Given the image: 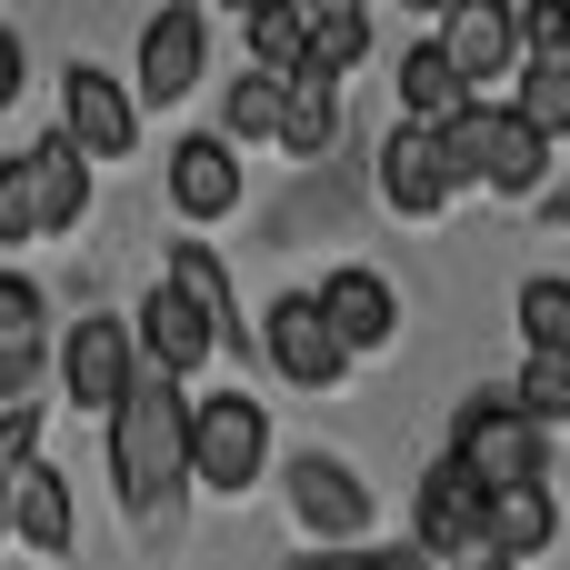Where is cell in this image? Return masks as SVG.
I'll use <instances>...</instances> for the list:
<instances>
[{
  "mask_svg": "<svg viewBox=\"0 0 570 570\" xmlns=\"http://www.w3.org/2000/svg\"><path fill=\"white\" fill-rule=\"evenodd\" d=\"M110 491L140 531H170V511L190 491V401H180V381L140 371L130 401L110 411Z\"/></svg>",
  "mask_w": 570,
  "mask_h": 570,
  "instance_id": "1",
  "label": "cell"
},
{
  "mask_svg": "<svg viewBox=\"0 0 570 570\" xmlns=\"http://www.w3.org/2000/svg\"><path fill=\"white\" fill-rule=\"evenodd\" d=\"M441 150H451L461 190L481 180V190H501V200H531L541 170H551V140H541L521 110H491V100H471L461 120H441Z\"/></svg>",
  "mask_w": 570,
  "mask_h": 570,
  "instance_id": "2",
  "label": "cell"
},
{
  "mask_svg": "<svg viewBox=\"0 0 570 570\" xmlns=\"http://www.w3.org/2000/svg\"><path fill=\"white\" fill-rule=\"evenodd\" d=\"M451 461L501 501V491H551V431H531L511 411V391H481L461 421H451Z\"/></svg>",
  "mask_w": 570,
  "mask_h": 570,
  "instance_id": "3",
  "label": "cell"
},
{
  "mask_svg": "<svg viewBox=\"0 0 570 570\" xmlns=\"http://www.w3.org/2000/svg\"><path fill=\"white\" fill-rule=\"evenodd\" d=\"M261 461H271V411H261L250 391L190 401V481H200V491L240 501V491L261 481Z\"/></svg>",
  "mask_w": 570,
  "mask_h": 570,
  "instance_id": "4",
  "label": "cell"
},
{
  "mask_svg": "<svg viewBox=\"0 0 570 570\" xmlns=\"http://www.w3.org/2000/svg\"><path fill=\"white\" fill-rule=\"evenodd\" d=\"M130 80H140V110H180L200 80H210V10H190V0H170V10H150V30H140V60H130Z\"/></svg>",
  "mask_w": 570,
  "mask_h": 570,
  "instance_id": "5",
  "label": "cell"
},
{
  "mask_svg": "<svg viewBox=\"0 0 570 570\" xmlns=\"http://www.w3.org/2000/svg\"><path fill=\"white\" fill-rule=\"evenodd\" d=\"M411 541H421V561L431 570H451L461 551H481L491 541V491L441 451L431 471H421V501H411Z\"/></svg>",
  "mask_w": 570,
  "mask_h": 570,
  "instance_id": "6",
  "label": "cell"
},
{
  "mask_svg": "<svg viewBox=\"0 0 570 570\" xmlns=\"http://www.w3.org/2000/svg\"><path fill=\"white\" fill-rule=\"evenodd\" d=\"M291 521L321 541V551H361L371 541V481L331 451H301L291 461Z\"/></svg>",
  "mask_w": 570,
  "mask_h": 570,
  "instance_id": "7",
  "label": "cell"
},
{
  "mask_svg": "<svg viewBox=\"0 0 570 570\" xmlns=\"http://www.w3.org/2000/svg\"><path fill=\"white\" fill-rule=\"evenodd\" d=\"M60 140H70L80 160H130V140H140V100H130L100 60H70V70H60Z\"/></svg>",
  "mask_w": 570,
  "mask_h": 570,
  "instance_id": "8",
  "label": "cell"
},
{
  "mask_svg": "<svg viewBox=\"0 0 570 570\" xmlns=\"http://www.w3.org/2000/svg\"><path fill=\"white\" fill-rule=\"evenodd\" d=\"M130 381H140V341H130V321H110V311H90V321H70V341H60V391L80 401V411H120L130 401Z\"/></svg>",
  "mask_w": 570,
  "mask_h": 570,
  "instance_id": "9",
  "label": "cell"
},
{
  "mask_svg": "<svg viewBox=\"0 0 570 570\" xmlns=\"http://www.w3.org/2000/svg\"><path fill=\"white\" fill-rule=\"evenodd\" d=\"M261 351H271V371H281L291 391H331V381L351 371V351L331 341V321H321L311 291H281V301L261 311Z\"/></svg>",
  "mask_w": 570,
  "mask_h": 570,
  "instance_id": "10",
  "label": "cell"
},
{
  "mask_svg": "<svg viewBox=\"0 0 570 570\" xmlns=\"http://www.w3.org/2000/svg\"><path fill=\"white\" fill-rule=\"evenodd\" d=\"M381 200L401 210V220H441L451 200H461V170H451V150H441V130H391L381 140Z\"/></svg>",
  "mask_w": 570,
  "mask_h": 570,
  "instance_id": "11",
  "label": "cell"
},
{
  "mask_svg": "<svg viewBox=\"0 0 570 570\" xmlns=\"http://www.w3.org/2000/svg\"><path fill=\"white\" fill-rule=\"evenodd\" d=\"M431 50L451 60L461 90H481V80H501V70L521 60V10H501V0H451V20L431 30Z\"/></svg>",
  "mask_w": 570,
  "mask_h": 570,
  "instance_id": "12",
  "label": "cell"
},
{
  "mask_svg": "<svg viewBox=\"0 0 570 570\" xmlns=\"http://www.w3.org/2000/svg\"><path fill=\"white\" fill-rule=\"evenodd\" d=\"M311 301H321V321H331V341H341L351 361H361V351H391V341H401V291H391L381 271H361V261H341V271H331Z\"/></svg>",
  "mask_w": 570,
  "mask_h": 570,
  "instance_id": "13",
  "label": "cell"
},
{
  "mask_svg": "<svg viewBox=\"0 0 570 570\" xmlns=\"http://www.w3.org/2000/svg\"><path fill=\"white\" fill-rule=\"evenodd\" d=\"M130 341H140V371H160V381H190V371H210V351H220V331H210L180 291H150V301L130 311Z\"/></svg>",
  "mask_w": 570,
  "mask_h": 570,
  "instance_id": "14",
  "label": "cell"
},
{
  "mask_svg": "<svg viewBox=\"0 0 570 570\" xmlns=\"http://www.w3.org/2000/svg\"><path fill=\"white\" fill-rule=\"evenodd\" d=\"M170 210H180V220H230V210H240V150H230L220 130H190V140L170 150Z\"/></svg>",
  "mask_w": 570,
  "mask_h": 570,
  "instance_id": "15",
  "label": "cell"
},
{
  "mask_svg": "<svg viewBox=\"0 0 570 570\" xmlns=\"http://www.w3.org/2000/svg\"><path fill=\"white\" fill-rule=\"evenodd\" d=\"M551 531H561V501H551V491H501V501H491V551H501L511 570L541 561Z\"/></svg>",
  "mask_w": 570,
  "mask_h": 570,
  "instance_id": "16",
  "label": "cell"
},
{
  "mask_svg": "<svg viewBox=\"0 0 570 570\" xmlns=\"http://www.w3.org/2000/svg\"><path fill=\"white\" fill-rule=\"evenodd\" d=\"M331 90H341V80H321V70H291V80H281V150H291V160H321V150H331V120H341Z\"/></svg>",
  "mask_w": 570,
  "mask_h": 570,
  "instance_id": "17",
  "label": "cell"
},
{
  "mask_svg": "<svg viewBox=\"0 0 570 570\" xmlns=\"http://www.w3.org/2000/svg\"><path fill=\"white\" fill-rule=\"evenodd\" d=\"M10 541H30V551H50V561L70 551V481H60L50 461H40V471L20 481V501H10Z\"/></svg>",
  "mask_w": 570,
  "mask_h": 570,
  "instance_id": "18",
  "label": "cell"
},
{
  "mask_svg": "<svg viewBox=\"0 0 570 570\" xmlns=\"http://www.w3.org/2000/svg\"><path fill=\"white\" fill-rule=\"evenodd\" d=\"M401 110H411V130H441V120H461V110H471V90L451 80V60H441L431 40L401 60Z\"/></svg>",
  "mask_w": 570,
  "mask_h": 570,
  "instance_id": "19",
  "label": "cell"
},
{
  "mask_svg": "<svg viewBox=\"0 0 570 570\" xmlns=\"http://www.w3.org/2000/svg\"><path fill=\"white\" fill-rule=\"evenodd\" d=\"M160 291H180V301H190V311H200V321H210L220 341L240 331V321H230V271H220V261H210L200 240H170V271H160Z\"/></svg>",
  "mask_w": 570,
  "mask_h": 570,
  "instance_id": "20",
  "label": "cell"
},
{
  "mask_svg": "<svg viewBox=\"0 0 570 570\" xmlns=\"http://www.w3.org/2000/svg\"><path fill=\"white\" fill-rule=\"evenodd\" d=\"M301 60H311V10H301V0H261V10H250V70L291 80Z\"/></svg>",
  "mask_w": 570,
  "mask_h": 570,
  "instance_id": "21",
  "label": "cell"
},
{
  "mask_svg": "<svg viewBox=\"0 0 570 570\" xmlns=\"http://www.w3.org/2000/svg\"><path fill=\"white\" fill-rule=\"evenodd\" d=\"M521 361H561L570 371V281H521Z\"/></svg>",
  "mask_w": 570,
  "mask_h": 570,
  "instance_id": "22",
  "label": "cell"
},
{
  "mask_svg": "<svg viewBox=\"0 0 570 570\" xmlns=\"http://www.w3.org/2000/svg\"><path fill=\"white\" fill-rule=\"evenodd\" d=\"M371 50V10H351V0H331V10H311V60L301 70H321V80H341L351 60Z\"/></svg>",
  "mask_w": 570,
  "mask_h": 570,
  "instance_id": "23",
  "label": "cell"
},
{
  "mask_svg": "<svg viewBox=\"0 0 570 570\" xmlns=\"http://www.w3.org/2000/svg\"><path fill=\"white\" fill-rule=\"evenodd\" d=\"M220 140H230V150H240V140H281V80H271V70H240V80H230Z\"/></svg>",
  "mask_w": 570,
  "mask_h": 570,
  "instance_id": "24",
  "label": "cell"
},
{
  "mask_svg": "<svg viewBox=\"0 0 570 570\" xmlns=\"http://www.w3.org/2000/svg\"><path fill=\"white\" fill-rule=\"evenodd\" d=\"M0 240H50V210H40V170H30V150L0 160Z\"/></svg>",
  "mask_w": 570,
  "mask_h": 570,
  "instance_id": "25",
  "label": "cell"
},
{
  "mask_svg": "<svg viewBox=\"0 0 570 570\" xmlns=\"http://www.w3.org/2000/svg\"><path fill=\"white\" fill-rule=\"evenodd\" d=\"M511 110H521L541 140H561V130H570V60H531V70H521V100H511Z\"/></svg>",
  "mask_w": 570,
  "mask_h": 570,
  "instance_id": "26",
  "label": "cell"
},
{
  "mask_svg": "<svg viewBox=\"0 0 570 570\" xmlns=\"http://www.w3.org/2000/svg\"><path fill=\"white\" fill-rule=\"evenodd\" d=\"M511 411H521L531 431H561V421H570V371H561V361H521V381H511Z\"/></svg>",
  "mask_w": 570,
  "mask_h": 570,
  "instance_id": "27",
  "label": "cell"
},
{
  "mask_svg": "<svg viewBox=\"0 0 570 570\" xmlns=\"http://www.w3.org/2000/svg\"><path fill=\"white\" fill-rule=\"evenodd\" d=\"M0 351H50V301L20 271H0Z\"/></svg>",
  "mask_w": 570,
  "mask_h": 570,
  "instance_id": "28",
  "label": "cell"
},
{
  "mask_svg": "<svg viewBox=\"0 0 570 570\" xmlns=\"http://www.w3.org/2000/svg\"><path fill=\"white\" fill-rule=\"evenodd\" d=\"M521 60H570V0H531L521 10Z\"/></svg>",
  "mask_w": 570,
  "mask_h": 570,
  "instance_id": "29",
  "label": "cell"
},
{
  "mask_svg": "<svg viewBox=\"0 0 570 570\" xmlns=\"http://www.w3.org/2000/svg\"><path fill=\"white\" fill-rule=\"evenodd\" d=\"M40 361H50V351H0V401H10V411L30 401V381H40Z\"/></svg>",
  "mask_w": 570,
  "mask_h": 570,
  "instance_id": "30",
  "label": "cell"
},
{
  "mask_svg": "<svg viewBox=\"0 0 570 570\" xmlns=\"http://www.w3.org/2000/svg\"><path fill=\"white\" fill-rule=\"evenodd\" d=\"M10 100H20V30L0 20V110H10Z\"/></svg>",
  "mask_w": 570,
  "mask_h": 570,
  "instance_id": "31",
  "label": "cell"
},
{
  "mask_svg": "<svg viewBox=\"0 0 570 570\" xmlns=\"http://www.w3.org/2000/svg\"><path fill=\"white\" fill-rule=\"evenodd\" d=\"M451 570H511V561H501V551L481 541V551H461V561H451Z\"/></svg>",
  "mask_w": 570,
  "mask_h": 570,
  "instance_id": "32",
  "label": "cell"
},
{
  "mask_svg": "<svg viewBox=\"0 0 570 570\" xmlns=\"http://www.w3.org/2000/svg\"><path fill=\"white\" fill-rule=\"evenodd\" d=\"M561 491H570V471H561Z\"/></svg>",
  "mask_w": 570,
  "mask_h": 570,
  "instance_id": "33",
  "label": "cell"
}]
</instances>
